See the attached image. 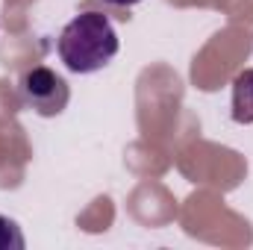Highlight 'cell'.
<instances>
[{
	"label": "cell",
	"instance_id": "3",
	"mask_svg": "<svg viewBox=\"0 0 253 250\" xmlns=\"http://www.w3.org/2000/svg\"><path fill=\"white\" fill-rule=\"evenodd\" d=\"M233 121L253 124V68L242 71L233 83Z\"/></svg>",
	"mask_w": 253,
	"mask_h": 250
},
{
	"label": "cell",
	"instance_id": "1",
	"mask_svg": "<svg viewBox=\"0 0 253 250\" xmlns=\"http://www.w3.org/2000/svg\"><path fill=\"white\" fill-rule=\"evenodd\" d=\"M121 42L112 21L100 12H83L68 21L59 36V59L71 74H94L115 59Z\"/></svg>",
	"mask_w": 253,
	"mask_h": 250
},
{
	"label": "cell",
	"instance_id": "4",
	"mask_svg": "<svg viewBox=\"0 0 253 250\" xmlns=\"http://www.w3.org/2000/svg\"><path fill=\"white\" fill-rule=\"evenodd\" d=\"M24 233H21V227L12 221V218H6V215H0V250H24Z\"/></svg>",
	"mask_w": 253,
	"mask_h": 250
},
{
	"label": "cell",
	"instance_id": "5",
	"mask_svg": "<svg viewBox=\"0 0 253 250\" xmlns=\"http://www.w3.org/2000/svg\"><path fill=\"white\" fill-rule=\"evenodd\" d=\"M106 3H112V6H132V3H141V0H106Z\"/></svg>",
	"mask_w": 253,
	"mask_h": 250
},
{
	"label": "cell",
	"instance_id": "2",
	"mask_svg": "<svg viewBox=\"0 0 253 250\" xmlns=\"http://www.w3.org/2000/svg\"><path fill=\"white\" fill-rule=\"evenodd\" d=\"M18 94L21 100L39 112L42 118H53V115H62L68 100H71V91H68V83L65 77H59L53 68L47 65H36L30 71L21 74L18 80Z\"/></svg>",
	"mask_w": 253,
	"mask_h": 250
}]
</instances>
